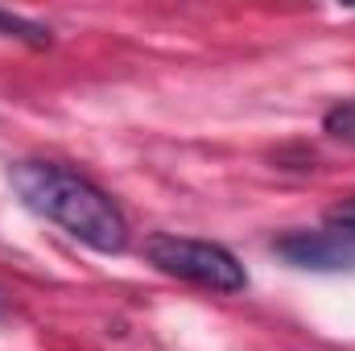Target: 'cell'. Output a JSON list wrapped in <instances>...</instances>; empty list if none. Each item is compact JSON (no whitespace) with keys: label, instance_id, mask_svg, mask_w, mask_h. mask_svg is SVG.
<instances>
[{"label":"cell","instance_id":"6da1fadb","mask_svg":"<svg viewBox=\"0 0 355 351\" xmlns=\"http://www.w3.org/2000/svg\"><path fill=\"white\" fill-rule=\"evenodd\" d=\"M8 182L33 215L58 223L79 244H87L95 252H107V257L124 252L128 219L112 203V194L99 190L87 174H79L62 162H17Z\"/></svg>","mask_w":355,"mask_h":351},{"label":"cell","instance_id":"7a4b0ae2","mask_svg":"<svg viewBox=\"0 0 355 351\" xmlns=\"http://www.w3.org/2000/svg\"><path fill=\"white\" fill-rule=\"evenodd\" d=\"M145 257L162 273H170L178 281H190V285H202L211 293H240L248 285L244 264L236 261L223 244H211V240L157 232V236L145 240Z\"/></svg>","mask_w":355,"mask_h":351},{"label":"cell","instance_id":"3957f363","mask_svg":"<svg viewBox=\"0 0 355 351\" xmlns=\"http://www.w3.org/2000/svg\"><path fill=\"white\" fill-rule=\"evenodd\" d=\"M272 252L293 268L310 273H339L355 268V228L331 223V228H297L272 240Z\"/></svg>","mask_w":355,"mask_h":351},{"label":"cell","instance_id":"277c9868","mask_svg":"<svg viewBox=\"0 0 355 351\" xmlns=\"http://www.w3.org/2000/svg\"><path fill=\"white\" fill-rule=\"evenodd\" d=\"M0 33L17 37V42H29V46H50V29L37 25V21H25L17 12H0Z\"/></svg>","mask_w":355,"mask_h":351},{"label":"cell","instance_id":"5b68a950","mask_svg":"<svg viewBox=\"0 0 355 351\" xmlns=\"http://www.w3.org/2000/svg\"><path fill=\"white\" fill-rule=\"evenodd\" d=\"M322 128H327L335 141H347V145H355V99H343V103H335V108L327 112Z\"/></svg>","mask_w":355,"mask_h":351},{"label":"cell","instance_id":"8992f818","mask_svg":"<svg viewBox=\"0 0 355 351\" xmlns=\"http://www.w3.org/2000/svg\"><path fill=\"white\" fill-rule=\"evenodd\" d=\"M335 223H343V228H355V198L352 203H343V207H335V215H331Z\"/></svg>","mask_w":355,"mask_h":351}]
</instances>
